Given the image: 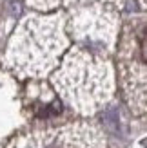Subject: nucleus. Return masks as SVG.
I'll use <instances>...</instances> for the list:
<instances>
[{
  "mask_svg": "<svg viewBox=\"0 0 147 148\" xmlns=\"http://www.w3.org/2000/svg\"><path fill=\"white\" fill-rule=\"evenodd\" d=\"M104 123H105V127H107L109 130H113V132H118L120 119H118V114H116V110L109 108L107 112H104Z\"/></svg>",
  "mask_w": 147,
  "mask_h": 148,
  "instance_id": "1",
  "label": "nucleus"
},
{
  "mask_svg": "<svg viewBox=\"0 0 147 148\" xmlns=\"http://www.w3.org/2000/svg\"><path fill=\"white\" fill-rule=\"evenodd\" d=\"M60 112V103H53V105H47V107H42L38 112H36V116L38 117H49V116H55Z\"/></svg>",
  "mask_w": 147,
  "mask_h": 148,
  "instance_id": "2",
  "label": "nucleus"
}]
</instances>
